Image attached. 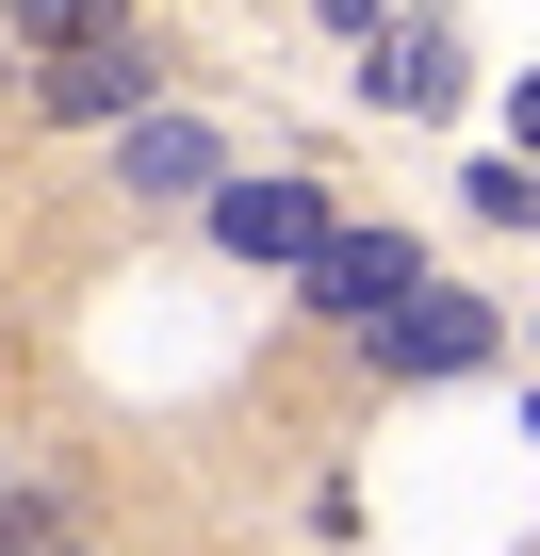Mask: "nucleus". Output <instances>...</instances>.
<instances>
[{
    "mask_svg": "<svg viewBox=\"0 0 540 556\" xmlns=\"http://www.w3.org/2000/svg\"><path fill=\"white\" fill-rule=\"evenodd\" d=\"M0 17H17V34H34V50H66V34H83V17H99V0H0Z\"/></svg>",
    "mask_w": 540,
    "mask_h": 556,
    "instance_id": "nucleus-9",
    "label": "nucleus"
},
{
    "mask_svg": "<svg viewBox=\"0 0 540 556\" xmlns=\"http://www.w3.org/2000/svg\"><path fill=\"white\" fill-rule=\"evenodd\" d=\"M312 17H344V34H377V0H312Z\"/></svg>",
    "mask_w": 540,
    "mask_h": 556,
    "instance_id": "nucleus-11",
    "label": "nucleus"
},
{
    "mask_svg": "<svg viewBox=\"0 0 540 556\" xmlns=\"http://www.w3.org/2000/svg\"><path fill=\"white\" fill-rule=\"evenodd\" d=\"M361 83H377V115H459V34L442 17H377L361 34Z\"/></svg>",
    "mask_w": 540,
    "mask_h": 556,
    "instance_id": "nucleus-5",
    "label": "nucleus"
},
{
    "mask_svg": "<svg viewBox=\"0 0 540 556\" xmlns=\"http://www.w3.org/2000/svg\"><path fill=\"white\" fill-rule=\"evenodd\" d=\"M66 540H83V523H66L50 491H0V556H66Z\"/></svg>",
    "mask_w": 540,
    "mask_h": 556,
    "instance_id": "nucleus-7",
    "label": "nucleus"
},
{
    "mask_svg": "<svg viewBox=\"0 0 540 556\" xmlns=\"http://www.w3.org/2000/svg\"><path fill=\"white\" fill-rule=\"evenodd\" d=\"M475 213H491V229H540V164H524V148H507V164H475Z\"/></svg>",
    "mask_w": 540,
    "mask_h": 556,
    "instance_id": "nucleus-8",
    "label": "nucleus"
},
{
    "mask_svg": "<svg viewBox=\"0 0 540 556\" xmlns=\"http://www.w3.org/2000/svg\"><path fill=\"white\" fill-rule=\"evenodd\" d=\"M361 344H377V377H475V361H491V312L426 278V295H410V312H377Z\"/></svg>",
    "mask_w": 540,
    "mask_h": 556,
    "instance_id": "nucleus-4",
    "label": "nucleus"
},
{
    "mask_svg": "<svg viewBox=\"0 0 540 556\" xmlns=\"http://www.w3.org/2000/svg\"><path fill=\"white\" fill-rule=\"evenodd\" d=\"M115 180H131V197H197V213H213L229 148H213L197 115H131V131H115Z\"/></svg>",
    "mask_w": 540,
    "mask_h": 556,
    "instance_id": "nucleus-6",
    "label": "nucleus"
},
{
    "mask_svg": "<svg viewBox=\"0 0 540 556\" xmlns=\"http://www.w3.org/2000/svg\"><path fill=\"white\" fill-rule=\"evenodd\" d=\"M148 83H164V66H148V34L115 17V0H99V17H83L50 66H34V99H50V115H83V131H131V115H164Z\"/></svg>",
    "mask_w": 540,
    "mask_h": 556,
    "instance_id": "nucleus-1",
    "label": "nucleus"
},
{
    "mask_svg": "<svg viewBox=\"0 0 540 556\" xmlns=\"http://www.w3.org/2000/svg\"><path fill=\"white\" fill-rule=\"evenodd\" d=\"M328 229H344V213H328L312 180H213V245H229V262H312Z\"/></svg>",
    "mask_w": 540,
    "mask_h": 556,
    "instance_id": "nucleus-3",
    "label": "nucleus"
},
{
    "mask_svg": "<svg viewBox=\"0 0 540 556\" xmlns=\"http://www.w3.org/2000/svg\"><path fill=\"white\" fill-rule=\"evenodd\" d=\"M507 131H524V164H540V83H524V99H507Z\"/></svg>",
    "mask_w": 540,
    "mask_h": 556,
    "instance_id": "nucleus-10",
    "label": "nucleus"
},
{
    "mask_svg": "<svg viewBox=\"0 0 540 556\" xmlns=\"http://www.w3.org/2000/svg\"><path fill=\"white\" fill-rule=\"evenodd\" d=\"M66 556H99V540H66Z\"/></svg>",
    "mask_w": 540,
    "mask_h": 556,
    "instance_id": "nucleus-12",
    "label": "nucleus"
},
{
    "mask_svg": "<svg viewBox=\"0 0 540 556\" xmlns=\"http://www.w3.org/2000/svg\"><path fill=\"white\" fill-rule=\"evenodd\" d=\"M296 278H312V312H328V328H377V312L426 295V245H410V229H328Z\"/></svg>",
    "mask_w": 540,
    "mask_h": 556,
    "instance_id": "nucleus-2",
    "label": "nucleus"
}]
</instances>
